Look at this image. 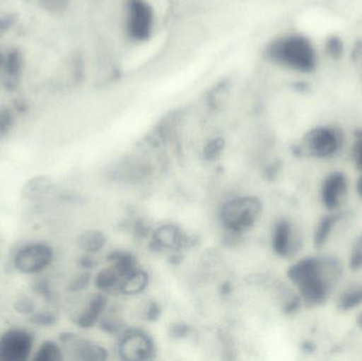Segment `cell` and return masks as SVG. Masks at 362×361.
Masks as SVG:
<instances>
[{
	"mask_svg": "<svg viewBox=\"0 0 362 361\" xmlns=\"http://www.w3.org/2000/svg\"><path fill=\"white\" fill-rule=\"evenodd\" d=\"M29 317L30 321L34 326H42V328L54 326L57 320L55 314L50 311H35Z\"/></svg>",
	"mask_w": 362,
	"mask_h": 361,
	"instance_id": "cell-20",
	"label": "cell"
},
{
	"mask_svg": "<svg viewBox=\"0 0 362 361\" xmlns=\"http://www.w3.org/2000/svg\"><path fill=\"white\" fill-rule=\"evenodd\" d=\"M146 284H148V277L146 273L136 268L124 276L119 290L124 294H139L146 288Z\"/></svg>",
	"mask_w": 362,
	"mask_h": 361,
	"instance_id": "cell-14",
	"label": "cell"
},
{
	"mask_svg": "<svg viewBox=\"0 0 362 361\" xmlns=\"http://www.w3.org/2000/svg\"><path fill=\"white\" fill-rule=\"evenodd\" d=\"M105 243L103 235L97 231H88L83 233L78 239V245L83 251L95 252L99 251Z\"/></svg>",
	"mask_w": 362,
	"mask_h": 361,
	"instance_id": "cell-16",
	"label": "cell"
},
{
	"mask_svg": "<svg viewBox=\"0 0 362 361\" xmlns=\"http://www.w3.org/2000/svg\"><path fill=\"white\" fill-rule=\"evenodd\" d=\"M269 61L296 71H314L317 55L312 42L302 35H287L276 38L266 48Z\"/></svg>",
	"mask_w": 362,
	"mask_h": 361,
	"instance_id": "cell-2",
	"label": "cell"
},
{
	"mask_svg": "<svg viewBox=\"0 0 362 361\" xmlns=\"http://www.w3.org/2000/svg\"><path fill=\"white\" fill-rule=\"evenodd\" d=\"M352 157L357 169L362 171V131L357 133L356 141L353 146Z\"/></svg>",
	"mask_w": 362,
	"mask_h": 361,
	"instance_id": "cell-26",
	"label": "cell"
},
{
	"mask_svg": "<svg viewBox=\"0 0 362 361\" xmlns=\"http://www.w3.org/2000/svg\"><path fill=\"white\" fill-rule=\"evenodd\" d=\"M33 290L47 302H52L54 294L46 280H38L33 284Z\"/></svg>",
	"mask_w": 362,
	"mask_h": 361,
	"instance_id": "cell-23",
	"label": "cell"
},
{
	"mask_svg": "<svg viewBox=\"0 0 362 361\" xmlns=\"http://www.w3.org/2000/svg\"><path fill=\"white\" fill-rule=\"evenodd\" d=\"M53 249L46 243H30L15 254L13 264L18 273L36 275L44 271L52 263Z\"/></svg>",
	"mask_w": 362,
	"mask_h": 361,
	"instance_id": "cell-4",
	"label": "cell"
},
{
	"mask_svg": "<svg viewBox=\"0 0 362 361\" xmlns=\"http://www.w3.org/2000/svg\"><path fill=\"white\" fill-rule=\"evenodd\" d=\"M339 271L334 259L308 258L293 265L288 276L308 304L320 305L329 298Z\"/></svg>",
	"mask_w": 362,
	"mask_h": 361,
	"instance_id": "cell-1",
	"label": "cell"
},
{
	"mask_svg": "<svg viewBox=\"0 0 362 361\" xmlns=\"http://www.w3.org/2000/svg\"><path fill=\"white\" fill-rule=\"evenodd\" d=\"M34 361H62L64 360V351L59 343L52 341H45L38 347Z\"/></svg>",
	"mask_w": 362,
	"mask_h": 361,
	"instance_id": "cell-15",
	"label": "cell"
},
{
	"mask_svg": "<svg viewBox=\"0 0 362 361\" xmlns=\"http://www.w3.org/2000/svg\"><path fill=\"white\" fill-rule=\"evenodd\" d=\"M89 281H90V276H89V273H81V275H78V277L74 278V279L70 282L69 285H68V290L74 292H80V290H83L84 288H87Z\"/></svg>",
	"mask_w": 362,
	"mask_h": 361,
	"instance_id": "cell-25",
	"label": "cell"
},
{
	"mask_svg": "<svg viewBox=\"0 0 362 361\" xmlns=\"http://www.w3.org/2000/svg\"><path fill=\"white\" fill-rule=\"evenodd\" d=\"M59 343L64 349L76 360H104L107 357L105 349L86 339L80 338L71 333H64L59 336Z\"/></svg>",
	"mask_w": 362,
	"mask_h": 361,
	"instance_id": "cell-8",
	"label": "cell"
},
{
	"mask_svg": "<svg viewBox=\"0 0 362 361\" xmlns=\"http://www.w3.org/2000/svg\"><path fill=\"white\" fill-rule=\"evenodd\" d=\"M337 220V215H329L321 220L316 231V237H315V243H316L317 247H321L327 242Z\"/></svg>",
	"mask_w": 362,
	"mask_h": 361,
	"instance_id": "cell-18",
	"label": "cell"
},
{
	"mask_svg": "<svg viewBox=\"0 0 362 361\" xmlns=\"http://www.w3.org/2000/svg\"><path fill=\"white\" fill-rule=\"evenodd\" d=\"M261 203L253 197L232 199L221 210L223 224L234 232L250 228L261 213Z\"/></svg>",
	"mask_w": 362,
	"mask_h": 361,
	"instance_id": "cell-3",
	"label": "cell"
},
{
	"mask_svg": "<svg viewBox=\"0 0 362 361\" xmlns=\"http://www.w3.org/2000/svg\"><path fill=\"white\" fill-rule=\"evenodd\" d=\"M293 226L286 220L276 225L274 232V248L276 254L288 256L295 248Z\"/></svg>",
	"mask_w": 362,
	"mask_h": 361,
	"instance_id": "cell-11",
	"label": "cell"
},
{
	"mask_svg": "<svg viewBox=\"0 0 362 361\" xmlns=\"http://www.w3.org/2000/svg\"><path fill=\"white\" fill-rule=\"evenodd\" d=\"M6 30V21L2 20L1 18H0V38H1V36L4 35V31Z\"/></svg>",
	"mask_w": 362,
	"mask_h": 361,
	"instance_id": "cell-29",
	"label": "cell"
},
{
	"mask_svg": "<svg viewBox=\"0 0 362 361\" xmlns=\"http://www.w3.org/2000/svg\"><path fill=\"white\" fill-rule=\"evenodd\" d=\"M357 190H358L359 195H361L362 199V176L361 179L358 180V184H357Z\"/></svg>",
	"mask_w": 362,
	"mask_h": 361,
	"instance_id": "cell-30",
	"label": "cell"
},
{
	"mask_svg": "<svg viewBox=\"0 0 362 361\" xmlns=\"http://www.w3.org/2000/svg\"><path fill=\"white\" fill-rule=\"evenodd\" d=\"M14 119L12 114L8 112H0V139L8 135L13 127Z\"/></svg>",
	"mask_w": 362,
	"mask_h": 361,
	"instance_id": "cell-24",
	"label": "cell"
},
{
	"mask_svg": "<svg viewBox=\"0 0 362 361\" xmlns=\"http://www.w3.org/2000/svg\"><path fill=\"white\" fill-rule=\"evenodd\" d=\"M223 140H221V139L213 140V141H211L210 143L208 144V146H206V155L208 157H211V158H213V157H216L217 155H218L219 153L221 152V150H223Z\"/></svg>",
	"mask_w": 362,
	"mask_h": 361,
	"instance_id": "cell-27",
	"label": "cell"
},
{
	"mask_svg": "<svg viewBox=\"0 0 362 361\" xmlns=\"http://www.w3.org/2000/svg\"><path fill=\"white\" fill-rule=\"evenodd\" d=\"M344 142V135L338 129L318 127L304 137L302 148L308 155L317 158L333 156Z\"/></svg>",
	"mask_w": 362,
	"mask_h": 361,
	"instance_id": "cell-5",
	"label": "cell"
},
{
	"mask_svg": "<svg viewBox=\"0 0 362 361\" xmlns=\"http://www.w3.org/2000/svg\"><path fill=\"white\" fill-rule=\"evenodd\" d=\"M362 303V288H353L349 292H344L339 300V309H351L353 307H358Z\"/></svg>",
	"mask_w": 362,
	"mask_h": 361,
	"instance_id": "cell-19",
	"label": "cell"
},
{
	"mask_svg": "<svg viewBox=\"0 0 362 361\" xmlns=\"http://www.w3.org/2000/svg\"><path fill=\"white\" fill-rule=\"evenodd\" d=\"M15 311L21 315L30 316L36 311V305L34 301L29 297H21L14 302Z\"/></svg>",
	"mask_w": 362,
	"mask_h": 361,
	"instance_id": "cell-22",
	"label": "cell"
},
{
	"mask_svg": "<svg viewBox=\"0 0 362 361\" xmlns=\"http://www.w3.org/2000/svg\"><path fill=\"white\" fill-rule=\"evenodd\" d=\"M51 186H52V182L48 176H34L23 184L21 195L23 199L29 201H38L48 194L49 191L51 190Z\"/></svg>",
	"mask_w": 362,
	"mask_h": 361,
	"instance_id": "cell-12",
	"label": "cell"
},
{
	"mask_svg": "<svg viewBox=\"0 0 362 361\" xmlns=\"http://www.w3.org/2000/svg\"><path fill=\"white\" fill-rule=\"evenodd\" d=\"M120 353L127 360H150L154 353V347L146 335L132 332L123 337Z\"/></svg>",
	"mask_w": 362,
	"mask_h": 361,
	"instance_id": "cell-9",
	"label": "cell"
},
{
	"mask_svg": "<svg viewBox=\"0 0 362 361\" xmlns=\"http://www.w3.org/2000/svg\"><path fill=\"white\" fill-rule=\"evenodd\" d=\"M34 336L25 329H10L0 336V361H25L31 356Z\"/></svg>",
	"mask_w": 362,
	"mask_h": 361,
	"instance_id": "cell-6",
	"label": "cell"
},
{
	"mask_svg": "<svg viewBox=\"0 0 362 361\" xmlns=\"http://www.w3.org/2000/svg\"><path fill=\"white\" fill-rule=\"evenodd\" d=\"M154 25V12L146 0H129L127 32L137 42L148 40Z\"/></svg>",
	"mask_w": 362,
	"mask_h": 361,
	"instance_id": "cell-7",
	"label": "cell"
},
{
	"mask_svg": "<svg viewBox=\"0 0 362 361\" xmlns=\"http://www.w3.org/2000/svg\"><path fill=\"white\" fill-rule=\"evenodd\" d=\"M104 307H105V299L103 297L100 296V295L93 297L86 309L81 312L76 317H74V322H76V326L83 329H88L93 326L95 321L99 319Z\"/></svg>",
	"mask_w": 362,
	"mask_h": 361,
	"instance_id": "cell-13",
	"label": "cell"
},
{
	"mask_svg": "<svg viewBox=\"0 0 362 361\" xmlns=\"http://www.w3.org/2000/svg\"><path fill=\"white\" fill-rule=\"evenodd\" d=\"M155 239L161 247L174 248L180 244V235L177 229L174 227L165 226L157 231Z\"/></svg>",
	"mask_w": 362,
	"mask_h": 361,
	"instance_id": "cell-17",
	"label": "cell"
},
{
	"mask_svg": "<svg viewBox=\"0 0 362 361\" xmlns=\"http://www.w3.org/2000/svg\"><path fill=\"white\" fill-rule=\"evenodd\" d=\"M353 267H361L362 266V254H357L356 256L353 258L352 260Z\"/></svg>",
	"mask_w": 362,
	"mask_h": 361,
	"instance_id": "cell-28",
	"label": "cell"
},
{
	"mask_svg": "<svg viewBox=\"0 0 362 361\" xmlns=\"http://www.w3.org/2000/svg\"><path fill=\"white\" fill-rule=\"evenodd\" d=\"M346 190H348V180H346V175L340 172L331 174L325 179L322 191H321L322 201L325 207L329 210L337 209L338 207H340Z\"/></svg>",
	"mask_w": 362,
	"mask_h": 361,
	"instance_id": "cell-10",
	"label": "cell"
},
{
	"mask_svg": "<svg viewBox=\"0 0 362 361\" xmlns=\"http://www.w3.org/2000/svg\"><path fill=\"white\" fill-rule=\"evenodd\" d=\"M344 45L339 36H331L325 42V52L331 59H339L344 54Z\"/></svg>",
	"mask_w": 362,
	"mask_h": 361,
	"instance_id": "cell-21",
	"label": "cell"
}]
</instances>
